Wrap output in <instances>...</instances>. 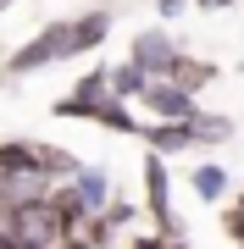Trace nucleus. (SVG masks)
<instances>
[{
    "label": "nucleus",
    "mask_w": 244,
    "mask_h": 249,
    "mask_svg": "<svg viewBox=\"0 0 244 249\" xmlns=\"http://www.w3.org/2000/svg\"><path fill=\"white\" fill-rule=\"evenodd\" d=\"M73 188L83 194V205H89L94 216H106L111 205H117V183H111V166H100V160H83V172L73 178Z\"/></svg>",
    "instance_id": "nucleus-7"
},
{
    "label": "nucleus",
    "mask_w": 244,
    "mask_h": 249,
    "mask_svg": "<svg viewBox=\"0 0 244 249\" xmlns=\"http://www.w3.org/2000/svg\"><path fill=\"white\" fill-rule=\"evenodd\" d=\"M106 34H111V11L106 6H89V11H73V17H56L45 22L28 45H17L6 55V72L11 78H28V72H45L56 61H78V55H89L106 45Z\"/></svg>",
    "instance_id": "nucleus-1"
},
{
    "label": "nucleus",
    "mask_w": 244,
    "mask_h": 249,
    "mask_svg": "<svg viewBox=\"0 0 244 249\" xmlns=\"http://www.w3.org/2000/svg\"><path fill=\"white\" fill-rule=\"evenodd\" d=\"M11 6H17V0H0V17H6V11H11Z\"/></svg>",
    "instance_id": "nucleus-21"
},
{
    "label": "nucleus",
    "mask_w": 244,
    "mask_h": 249,
    "mask_svg": "<svg viewBox=\"0 0 244 249\" xmlns=\"http://www.w3.org/2000/svg\"><path fill=\"white\" fill-rule=\"evenodd\" d=\"M194 133H200V150L227 144V139H233V116H227V111H200L194 116Z\"/></svg>",
    "instance_id": "nucleus-13"
},
{
    "label": "nucleus",
    "mask_w": 244,
    "mask_h": 249,
    "mask_svg": "<svg viewBox=\"0 0 244 249\" xmlns=\"http://www.w3.org/2000/svg\"><path fill=\"white\" fill-rule=\"evenodd\" d=\"M17 172H39V139H6L0 144V178Z\"/></svg>",
    "instance_id": "nucleus-10"
},
{
    "label": "nucleus",
    "mask_w": 244,
    "mask_h": 249,
    "mask_svg": "<svg viewBox=\"0 0 244 249\" xmlns=\"http://www.w3.org/2000/svg\"><path fill=\"white\" fill-rule=\"evenodd\" d=\"M200 11H227V6H239V0H194Z\"/></svg>",
    "instance_id": "nucleus-19"
},
{
    "label": "nucleus",
    "mask_w": 244,
    "mask_h": 249,
    "mask_svg": "<svg viewBox=\"0 0 244 249\" xmlns=\"http://www.w3.org/2000/svg\"><path fill=\"white\" fill-rule=\"evenodd\" d=\"M61 249H94V244H89V238H67Z\"/></svg>",
    "instance_id": "nucleus-20"
},
{
    "label": "nucleus",
    "mask_w": 244,
    "mask_h": 249,
    "mask_svg": "<svg viewBox=\"0 0 244 249\" xmlns=\"http://www.w3.org/2000/svg\"><path fill=\"white\" fill-rule=\"evenodd\" d=\"M128 61L145 72L150 83H172V78H178V67L189 61V50H183L167 28H139L133 45H128Z\"/></svg>",
    "instance_id": "nucleus-2"
},
{
    "label": "nucleus",
    "mask_w": 244,
    "mask_h": 249,
    "mask_svg": "<svg viewBox=\"0 0 244 249\" xmlns=\"http://www.w3.org/2000/svg\"><path fill=\"white\" fill-rule=\"evenodd\" d=\"M145 89H150V78H145L133 61H117V67H111V94H117L122 106H139V94H145Z\"/></svg>",
    "instance_id": "nucleus-12"
},
{
    "label": "nucleus",
    "mask_w": 244,
    "mask_h": 249,
    "mask_svg": "<svg viewBox=\"0 0 244 249\" xmlns=\"http://www.w3.org/2000/svg\"><path fill=\"white\" fill-rule=\"evenodd\" d=\"M145 211H150V222L155 232H167V238H183V227H178V211H172V172H167V155H150L145 150Z\"/></svg>",
    "instance_id": "nucleus-4"
},
{
    "label": "nucleus",
    "mask_w": 244,
    "mask_h": 249,
    "mask_svg": "<svg viewBox=\"0 0 244 249\" xmlns=\"http://www.w3.org/2000/svg\"><path fill=\"white\" fill-rule=\"evenodd\" d=\"M39 172H45L50 183H73L78 172H83V160L73 150H61V144H39Z\"/></svg>",
    "instance_id": "nucleus-11"
},
{
    "label": "nucleus",
    "mask_w": 244,
    "mask_h": 249,
    "mask_svg": "<svg viewBox=\"0 0 244 249\" xmlns=\"http://www.w3.org/2000/svg\"><path fill=\"white\" fill-rule=\"evenodd\" d=\"M50 211H56V222L67 227V238H83L89 222H94V211L83 205V194H78L73 183H56V188H50Z\"/></svg>",
    "instance_id": "nucleus-8"
},
{
    "label": "nucleus",
    "mask_w": 244,
    "mask_h": 249,
    "mask_svg": "<svg viewBox=\"0 0 244 249\" xmlns=\"http://www.w3.org/2000/svg\"><path fill=\"white\" fill-rule=\"evenodd\" d=\"M111 100H117V94H111V67H106V61H94V67L83 72V78H78L61 100H56L50 111H56V116H67V122H89V127H94V122H100V111H106Z\"/></svg>",
    "instance_id": "nucleus-3"
},
{
    "label": "nucleus",
    "mask_w": 244,
    "mask_h": 249,
    "mask_svg": "<svg viewBox=\"0 0 244 249\" xmlns=\"http://www.w3.org/2000/svg\"><path fill=\"white\" fill-rule=\"evenodd\" d=\"M227 183H233V178H227L222 160H200V166H189V188H194L206 205H222V199H227Z\"/></svg>",
    "instance_id": "nucleus-9"
},
{
    "label": "nucleus",
    "mask_w": 244,
    "mask_h": 249,
    "mask_svg": "<svg viewBox=\"0 0 244 249\" xmlns=\"http://www.w3.org/2000/svg\"><path fill=\"white\" fill-rule=\"evenodd\" d=\"M222 232H227V238H233V244L244 249V188L233 194V205L222 211Z\"/></svg>",
    "instance_id": "nucleus-16"
},
{
    "label": "nucleus",
    "mask_w": 244,
    "mask_h": 249,
    "mask_svg": "<svg viewBox=\"0 0 244 249\" xmlns=\"http://www.w3.org/2000/svg\"><path fill=\"white\" fill-rule=\"evenodd\" d=\"M94 127H106V133H128V139H139L145 133V122L133 116V106H122V100H111L106 111H100V122Z\"/></svg>",
    "instance_id": "nucleus-14"
},
{
    "label": "nucleus",
    "mask_w": 244,
    "mask_h": 249,
    "mask_svg": "<svg viewBox=\"0 0 244 249\" xmlns=\"http://www.w3.org/2000/svg\"><path fill=\"white\" fill-rule=\"evenodd\" d=\"M128 249H183V238H167V232H139V238H128Z\"/></svg>",
    "instance_id": "nucleus-17"
},
{
    "label": "nucleus",
    "mask_w": 244,
    "mask_h": 249,
    "mask_svg": "<svg viewBox=\"0 0 244 249\" xmlns=\"http://www.w3.org/2000/svg\"><path fill=\"white\" fill-rule=\"evenodd\" d=\"M145 150L150 155H189V150H200V133H194V122H145Z\"/></svg>",
    "instance_id": "nucleus-6"
},
{
    "label": "nucleus",
    "mask_w": 244,
    "mask_h": 249,
    "mask_svg": "<svg viewBox=\"0 0 244 249\" xmlns=\"http://www.w3.org/2000/svg\"><path fill=\"white\" fill-rule=\"evenodd\" d=\"M172 83H183L189 94H200L206 83H217V61H194V55H189V61L178 67V78H172Z\"/></svg>",
    "instance_id": "nucleus-15"
},
{
    "label": "nucleus",
    "mask_w": 244,
    "mask_h": 249,
    "mask_svg": "<svg viewBox=\"0 0 244 249\" xmlns=\"http://www.w3.org/2000/svg\"><path fill=\"white\" fill-rule=\"evenodd\" d=\"M139 106H145V116L150 122H194L200 111V94H189L183 83H150L145 94H139Z\"/></svg>",
    "instance_id": "nucleus-5"
},
{
    "label": "nucleus",
    "mask_w": 244,
    "mask_h": 249,
    "mask_svg": "<svg viewBox=\"0 0 244 249\" xmlns=\"http://www.w3.org/2000/svg\"><path fill=\"white\" fill-rule=\"evenodd\" d=\"M189 6H194V0H155V17H161V22H178Z\"/></svg>",
    "instance_id": "nucleus-18"
}]
</instances>
